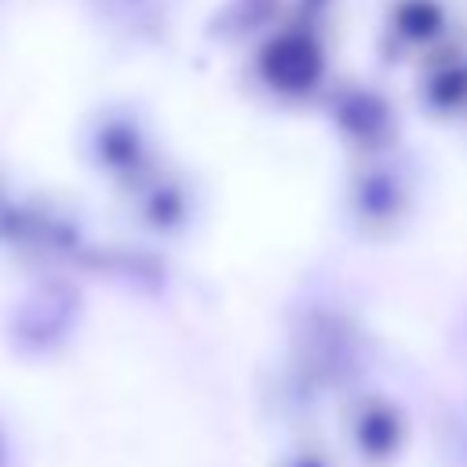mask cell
Segmentation results:
<instances>
[{"label": "cell", "mask_w": 467, "mask_h": 467, "mask_svg": "<svg viewBox=\"0 0 467 467\" xmlns=\"http://www.w3.org/2000/svg\"><path fill=\"white\" fill-rule=\"evenodd\" d=\"M420 204H423L420 168L409 161L401 146L347 161L339 182V215L358 241L365 244L398 241L416 223Z\"/></svg>", "instance_id": "7a4b0ae2"}, {"label": "cell", "mask_w": 467, "mask_h": 467, "mask_svg": "<svg viewBox=\"0 0 467 467\" xmlns=\"http://www.w3.org/2000/svg\"><path fill=\"white\" fill-rule=\"evenodd\" d=\"M11 445H7V434H4V427H0V467H11Z\"/></svg>", "instance_id": "9a60e30c"}, {"label": "cell", "mask_w": 467, "mask_h": 467, "mask_svg": "<svg viewBox=\"0 0 467 467\" xmlns=\"http://www.w3.org/2000/svg\"><path fill=\"white\" fill-rule=\"evenodd\" d=\"M73 150L80 164L109 186V193L135 182L168 157L150 113L135 102L91 106L73 131Z\"/></svg>", "instance_id": "277c9868"}, {"label": "cell", "mask_w": 467, "mask_h": 467, "mask_svg": "<svg viewBox=\"0 0 467 467\" xmlns=\"http://www.w3.org/2000/svg\"><path fill=\"white\" fill-rule=\"evenodd\" d=\"M80 314V296L66 281V274H40L36 288L15 306L11 339L15 350L26 358H47L51 350L66 347Z\"/></svg>", "instance_id": "30bf717a"}, {"label": "cell", "mask_w": 467, "mask_h": 467, "mask_svg": "<svg viewBox=\"0 0 467 467\" xmlns=\"http://www.w3.org/2000/svg\"><path fill=\"white\" fill-rule=\"evenodd\" d=\"M339 438L354 463L361 467H394L412 438L409 412L398 398L376 387H354L339 398Z\"/></svg>", "instance_id": "ba28073f"}, {"label": "cell", "mask_w": 467, "mask_h": 467, "mask_svg": "<svg viewBox=\"0 0 467 467\" xmlns=\"http://www.w3.org/2000/svg\"><path fill=\"white\" fill-rule=\"evenodd\" d=\"M460 26L463 18L456 15L452 0H383L376 22V55L390 69H416Z\"/></svg>", "instance_id": "9c48e42d"}, {"label": "cell", "mask_w": 467, "mask_h": 467, "mask_svg": "<svg viewBox=\"0 0 467 467\" xmlns=\"http://www.w3.org/2000/svg\"><path fill=\"white\" fill-rule=\"evenodd\" d=\"M332 51V40L281 22L244 51V88L252 99L277 109H317L336 80Z\"/></svg>", "instance_id": "3957f363"}, {"label": "cell", "mask_w": 467, "mask_h": 467, "mask_svg": "<svg viewBox=\"0 0 467 467\" xmlns=\"http://www.w3.org/2000/svg\"><path fill=\"white\" fill-rule=\"evenodd\" d=\"M347 15V0H288L285 22H296L325 40H339V26Z\"/></svg>", "instance_id": "4fadbf2b"}, {"label": "cell", "mask_w": 467, "mask_h": 467, "mask_svg": "<svg viewBox=\"0 0 467 467\" xmlns=\"http://www.w3.org/2000/svg\"><path fill=\"white\" fill-rule=\"evenodd\" d=\"M201 182L190 168L164 157L135 182L113 190L117 215L150 241H179L201 219Z\"/></svg>", "instance_id": "5b68a950"}, {"label": "cell", "mask_w": 467, "mask_h": 467, "mask_svg": "<svg viewBox=\"0 0 467 467\" xmlns=\"http://www.w3.org/2000/svg\"><path fill=\"white\" fill-rule=\"evenodd\" d=\"M95 244L80 212L55 193L18 190L0 179V259L40 274L88 270Z\"/></svg>", "instance_id": "6da1fadb"}, {"label": "cell", "mask_w": 467, "mask_h": 467, "mask_svg": "<svg viewBox=\"0 0 467 467\" xmlns=\"http://www.w3.org/2000/svg\"><path fill=\"white\" fill-rule=\"evenodd\" d=\"M412 99L434 124L467 128V22L412 69Z\"/></svg>", "instance_id": "8fae6325"}, {"label": "cell", "mask_w": 467, "mask_h": 467, "mask_svg": "<svg viewBox=\"0 0 467 467\" xmlns=\"http://www.w3.org/2000/svg\"><path fill=\"white\" fill-rule=\"evenodd\" d=\"M285 7L288 0H219L204 33L219 47L248 51L255 40L285 22Z\"/></svg>", "instance_id": "7c38bea8"}, {"label": "cell", "mask_w": 467, "mask_h": 467, "mask_svg": "<svg viewBox=\"0 0 467 467\" xmlns=\"http://www.w3.org/2000/svg\"><path fill=\"white\" fill-rule=\"evenodd\" d=\"M321 117L336 142L350 157H372L401 146V106L379 84L365 77H339L321 99Z\"/></svg>", "instance_id": "8992f818"}, {"label": "cell", "mask_w": 467, "mask_h": 467, "mask_svg": "<svg viewBox=\"0 0 467 467\" xmlns=\"http://www.w3.org/2000/svg\"><path fill=\"white\" fill-rule=\"evenodd\" d=\"M274 467H339V460L332 456V449L317 445V441H299L292 449H285Z\"/></svg>", "instance_id": "5bb4252c"}, {"label": "cell", "mask_w": 467, "mask_h": 467, "mask_svg": "<svg viewBox=\"0 0 467 467\" xmlns=\"http://www.w3.org/2000/svg\"><path fill=\"white\" fill-rule=\"evenodd\" d=\"M365 365V336L361 328L343 317V314H317L299 336L292 350V372L296 379L317 398V394H336L343 398L347 390L361 387Z\"/></svg>", "instance_id": "52a82bcc"}]
</instances>
